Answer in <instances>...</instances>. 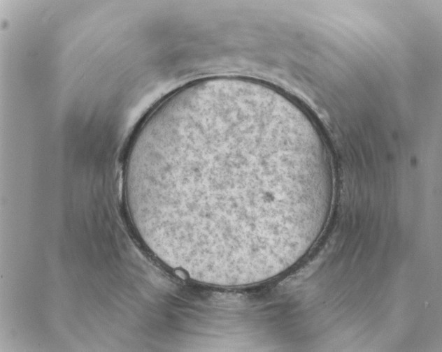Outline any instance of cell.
I'll use <instances>...</instances> for the list:
<instances>
[{
    "label": "cell",
    "instance_id": "obj_1",
    "mask_svg": "<svg viewBox=\"0 0 442 352\" xmlns=\"http://www.w3.org/2000/svg\"><path fill=\"white\" fill-rule=\"evenodd\" d=\"M330 180L298 131L237 95L156 115L135 133L124 170L129 217L148 249L221 284L248 281L301 244Z\"/></svg>",
    "mask_w": 442,
    "mask_h": 352
}]
</instances>
